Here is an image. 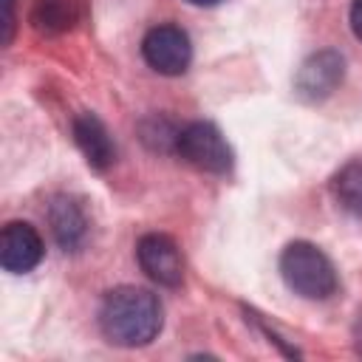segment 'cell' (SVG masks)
Wrapping results in <instances>:
<instances>
[{"label": "cell", "instance_id": "3", "mask_svg": "<svg viewBox=\"0 0 362 362\" xmlns=\"http://www.w3.org/2000/svg\"><path fill=\"white\" fill-rule=\"evenodd\" d=\"M175 153L201 173L221 175L232 167V147L212 122H189L187 127H181L175 139Z\"/></svg>", "mask_w": 362, "mask_h": 362}, {"label": "cell", "instance_id": "15", "mask_svg": "<svg viewBox=\"0 0 362 362\" xmlns=\"http://www.w3.org/2000/svg\"><path fill=\"white\" fill-rule=\"evenodd\" d=\"M187 3H192V6H215L221 0H187Z\"/></svg>", "mask_w": 362, "mask_h": 362}, {"label": "cell", "instance_id": "2", "mask_svg": "<svg viewBox=\"0 0 362 362\" xmlns=\"http://www.w3.org/2000/svg\"><path fill=\"white\" fill-rule=\"evenodd\" d=\"M280 277L294 294L305 300H328L339 286L331 257L308 240H294L283 249Z\"/></svg>", "mask_w": 362, "mask_h": 362}, {"label": "cell", "instance_id": "11", "mask_svg": "<svg viewBox=\"0 0 362 362\" xmlns=\"http://www.w3.org/2000/svg\"><path fill=\"white\" fill-rule=\"evenodd\" d=\"M331 189H334L337 204H339L345 212L362 218V158L348 161V164L334 175Z\"/></svg>", "mask_w": 362, "mask_h": 362}, {"label": "cell", "instance_id": "6", "mask_svg": "<svg viewBox=\"0 0 362 362\" xmlns=\"http://www.w3.org/2000/svg\"><path fill=\"white\" fill-rule=\"evenodd\" d=\"M342 76H345V59H342V54L325 48V51L311 54L300 65V71L294 76V90L305 102H322V99H328L339 88Z\"/></svg>", "mask_w": 362, "mask_h": 362}, {"label": "cell", "instance_id": "5", "mask_svg": "<svg viewBox=\"0 0 362 362\" xmlns=\"http://www.w3.org/2000/svg\"><path fill=\"white\" fill-rule=\"evenodd\" d=\"M136 257H139L141 272L153 283H158L164 288L181 286V280H184V257H181L178 243L170 235H161V232L144 235L136 243Z\"/></svg>", "mask_w": 362, "mask_h": 362}, {"label": "cell", "instance_id": "4", "mask_svg": "<svg viewBox=\"0 0 362 362\" xmlns=\"http://www.w3.org/2000/svg\"><path fill=\"white\" fill-rule=\"evenodd\" d=\"M141 57L144 62L156 71V74H164V76H178L189 68L192 62V42H189V34L178 25H156L144 34L141 40Z\"/></svg>", "mask_w": 362, "mask_h": 362}, {"label": "cell", "instance_id": "9", "mask_svg": "<svg viewBox=\"0 0 362 362\" xmlns=\"http://www.w3.org/2000/svg\"><path fill=\"white\" fill-rule=\"evenodd\" d=\"M74 130V141L82 150L85 161L93 170H107L116 161V144L107 133V127L102 124V119H96L93 113H79L71 124Z\"/></svg>", "mask_w": 362, "mask_h": 362}, {"label": "cell", "instance_id": "12", "mask_svg": "<svg viewBox=\"0 0 362 362\" xmlns=\"http://www.w3.org/2000/svg\"><path fill=\"white\" fill-rule=\"evenodd\" d=\"M14 37V0H3V45Z\"/></svg>", "mask_w": 362, "mask_h": 362}, {"label": "cell", "instance_id": "14", "mask_svg": "<svg viewBox=\"0 0 362 362\" xmlns=\"http://www.w3.org/2000/svg\"><path fill=\"white\" fill-rule=\"evenodd\" d=\"M354 337H356V351L362 354V322L356 325V334H354Z\"/></svg>", "mask_w": 362, "mask_h": 362}, {"label": "cell", "instance_id": "1", "mask_svg": "<svg viewBox=\"0 0 362 362\" xmlns=\"http://www.w3.org/2000/svg\"><path fill=\"white\" fill-rule=\"evenodd\" d=\"M164 322L158 297L139 286H119L105 294L99 305V328L107 342L119 348L150 345Z\"/></svg>", "mask_w": 362, "mask_h": 362}, {"label": "cell", "instance_id": "8", "mask_svg": "<svg viewBox=\"0 0 362 362\" xmlns=\"http://www.w3.org/2000/svg\"><path fill=\"white\" fill-rule=\"evenodd\" d=\"M48 223L54 232V240L65 252H76L88 238V215L82 204L71 195H54L48 204Z\"/></svg>", "mask_w": 362, "mask_h": 362}, {"label": "cell", "instance_id": "13", "mask_svg": "<svg viewBox=\"0 0 362 362\" xmlns=\"http://www.w3.org/2000/svg\"><path fill=\"white\" fill-rule=\"evenodd\" d=\"M351 28H354L356 40H362V0H354V6H351Z\"/></svg>", "mask_w": 362, "mask_h": 362}, {"label": "cell", "instance_id": "10", "mask_svg": "<svg viewBox=\"0 0 362 362\" xmlns=\"http://www.w3.org/2000/svg\"><path fill=\"white\" fill-rule=\"evenodd\" d=\"M79 20V3L76 0H34L31 6V25L40 34H62L74 28Z\"/></svg>", "mask_w": 362, "mask_h": 362}, {"label": "cell", "instance_id": "7", "mask_svg": "<svg viewBox=\"0 0 362 362\" xmlns=\"http://www.w3.org/2000/svg\"><path fill=\"white\" fill-rule=\"evenodd\" d=\"M42 238L25 221H11L0 232V266L11 274H25L42 260Z\"/></svg>", "mask_w": 362, "mask_h": 362}]
</instances>
